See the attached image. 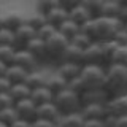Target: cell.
I'll return each mask as SVG.
<instances>
[{"instance_id":"cell-36","label":"cell","mask_w":127,"mask_h":127,"mask_svg":"<svg viewBox=\"0 0 127 127\" xmlns=\"http://www.w3.org/2000/svg\"><path fill=\"white\" fill-rule=\"evenodd\" d=\"M14 43V32L13 30H8V29H0V46H5V45H11L13 46Z\"/></svg>"},{"instance_id":"cell-16","label":"cell","mask_w":127,"mask_h":127,"mask_svg":"<svg viewBox=\"0 0 127 127\" xmlns=\"http://www.w3.org/2000/svg\"><path fill=\"white\" fill-rule=\"evenodd\" d=\"M110 94L106 92L105 89H92V91H86L84 94L81 95V102L83 105H87V103H102V105H106L110 100Z\"/></svg>"},{"instance_id":"cell-20","label":"cell","mask_w":127,"mask_h":127,"mask_svg":"<svg viewBox=\"0 0 127 127\" xmlns=\"http://www.w3.org/2000/svg\"><path fill=\"white\" fill-rule=\"evenodd\" d=\"M119 13H121V2L119 0H103V6H102V11H100L102 18L118 19Z\"/></svg>"},{"instance_id":"cell-40","label":"cell","mask_w":127,"mask_h":127,"mask_svg":"<svg viewBox=\"0 0 127 127\" xmlns=\"http://www.w3.org/2000/svg\"><path fill=\"white\" fill-rule=\"evenodd\" d=\"M113 41L116 43L118 46H127V32L124 30V27H122L121 30H118V33L114 35Z\"/></svg>"},{"instance_id":"cell-44","label":"cell","mask_w":127,"mask_h":127,"mask_svg":"<svg viewBox=\"0 0 127 127\" xmlns=\"http://www.w3.org/2000/svg\"><path fill=\"white\" fill-rule=\"evenodd\" d=\"M33 127H57V124L49 121H43V119H37V121H33Z\"/></svg>"},{"instance_id":"cell-42","label":"cell","mask_w":127,"mask_h":127,"mask_svg":"<svg viewBox=\"0 0 127 127\" xmlns=\"http://www.w3.org/2000/svg\"><path fill=\"white\" fill-rule=\"evenodd\" d=\"M83 127H105V122L100 119H84Z\"/></svg>"},{"instance_id":"cell-12","label":"cell","mask_w":127,"mask_h":127,"mask_svg":"<svg viewBox=\"0 0 127 127\" xmlns=\"http://www.w3.org/2000/svg\"><path fill=\"white\" fill-rule=\"evenodd\" d=\"M61 118H62V114H61V111L57 110V106L54 105V102L38 106L37 119H43V121L54 122V124H57V127H59V121H61Z\"/></svg>"},{"instance_id":"cell-14","label":"cell","mask_w":127,"mask_h":127,"mask_svg":"<svg viewBox=\"0 0 127 127\" xmlns=\"http://www.w3.org/2000/svg\"><path fill=\"white\" fill-rule=\"evenodd\" d=\"M81 70H83V65H78V64H71V62H62L57 65V73L65 79L67 83L76 79L79 75H81Z\"/></svg>"},{"instance_id":"cell-29","label":"cell","mask_w":127,"mask_h":127,"mask_svg":"<svg viewBox=\"0 0 127 127\" xmlns=\"http://www.w3.org/2000/svg\"><path fill=\"white\" fill-rule=\"evenodd\" d=\"M19 119L18 116V111H16L14 106H10V108H5V110H0V122L6 127H11L16 121Z\"/></svg>"},{"instance_id":"cell-28","label":"cell","mask_w":127,"mask_h":127,"mask_svg":"<svg viewBox=\"0 0 127 127\" xmlns=\"http://www.w3.org/2000/svg\"><path fill=\"white\" fill-rule=\"evenodd\" d=\"M57 32H59V33H62L65 38L71 40V38L75 37V35L78 33V32H81V27H79L76 22H73V21H71V19L68 18V19H67V21L57 29Z\"/></svg>"},{"instance_id":"cell-24","label":"cell","mask_w":127,"mask_h":127,"mask_svg":"<svg viewBox=\"0 0 127 127\" xmlns=\"http://www.w3.org/2000/svg\"><path fill=\"white\" fill-rule=\"evenodd\" d=\"M11 95V98L16 102H21V100H26V98H30V94H32V89L29 86L26 84V83H21V84H13L10 89V92H8Z\"/></svg>"},{"instance_id":"cell-18","label":"cell","mask_w":127,"mask_h":127,"mask_svg":"<svg viewBox=\"0 0 127 127\" xmlns=\"http://www.w3.org/2000/svg\"><path fill=\"white\" fill-rule=\"evenodd\" d=\"M46 87L56 95V94L62 92V91H65L67 87H68V83H67L65 79L57 73V71H54V73L48 75V78H46Z\"/></svg>"},{"instance_id":"cell-7","label":"cell","mask_w":127,"mask_h":127,"mask_svg":"<svg viewBox=\"0 0 127 127\" xmlns=\"http://www.w3.org/2000/svg\"><path fill=\"white\" fill-rule=\"evenodd\" d=\"M35 38H37V30L32 29V27L27 26V24H24V26H21L14 32L13 46L16 48V51H22V49H26V48L29 46V43L32 40H35Z\"/></svg>"},{"instance_id":"cell-27","label":"cell","mask_w":127,"mask_h":127,"mask_svg":"<svg viewBox=\"0 0 127 127\" xmlns=\"http://www.w3.org/2000/svg\"><path fill=\"white\" fill-rule=\"evenodd\" d=\"M83 126H84V118L81 113L65 114L59 121V127H83Z\"/></svg>"},{"instance_id":"cell-32","label":"cell","mask_w":127,"mask_h":127,"mask_svg":"<svg viewBox=\"0 0 127 127\" xmlns=\"http://www.w3.org/2000/svg\"><path fill=\"white\" fill-rule=\"evenodd\" d=\"M70 43H71V45H75V46H78V48H81V49H86L91 43H94V40L81 30V32H78V33L70 40Z\"/></svg>"},{"instance_id":"cell-23","label":"cell","mask_w":127,"mask_h":127,"mask_svg":"<svg viewBox=\"0 0 127 127\" xmlns=\"http://www.w3.org/2000/svg\"><path fill=\"white\" fill-rule=\"evenodd\" d=\"M118 45L110 40V41H103L102 43V51H103V64L105 67L108 65H113L114 64V57H116V53H118Z\"/></svg>"},{"instance_id":"cell-9","label":"cell","mask_w":127,"mask_h":127,"mask_svg":"<svg viewBox=\"0 0 127 127\" xmlns=\"http://www.w3.org/2000/svg\"><path fill=\"white\" fill-rule=\"evenodd\" d=\"M14 108H16V111H18L19 119H24V121H29V122L37 121L38 106L33 103V100H32V98H26V100L16 102V103H14Z\"/></svg>"},{"instance_id":"cell-45","label":"cell","mask_w":127,"mask_h":127,"mask_svg":"<svg viewBox=\"0 0 127 127\" xmlns=\"http://www.w3.org/2000/svg\"><path fill=\"white\" fill-rule=\"evenodd\" d=\"M11 127H33V122H29V121H24V119H18Z\"/></svg>"},{"instance_id":"cell-22","label":"cell","mask_w":127,"mask_h":127,"mask_svg":"<svg viewBox=\"0 0 127 127\" xmlns=\"http://www.w3.org/2000/svg\"><path fill=\"white\" fill-rule=\"evenodd\" d=\"M24 24H26V18L19 11H10L5 14V29L16 32Z\"/></svg>"},{"instance_id":"cell-25","label":"cell","mask_w":127,"mask_h":127,"mask_svg":"<svg viewBox=\"0 0 127 127\" xmlns=\"http://www.w3.org/2000/svg\"><path fill=\"white\" fill-rule=\"evenodd\" d=\"M46 78H48V75L43 73V71L38 68V70H35V71H32V73H29L26 84L29 86L32 91H35V89H38V87L46 86Z\"/></svg>"},{"instance_id":"cell-6","label":"cell","mask_w":127,"mask_h":127,"mask_svg":"<svg viewBox=\"0 0 127 127\" xmlns=\"http://www.w3.org/2000/svg\"><path fill=\"white\" fill-rule=\"evenodd\" d=\"M83 65H100V67H105V64H103L102 43L94 41L83 51Z\"/></svg>"},{"instance_id":"cell-10","label":"cell","mask_w":127,"mask_h":127,"mask_svg":"<svg viewBox=\"0 0 127 127\" xmlns=\"http://www.w3.org/2000/svg\"><path fill=\"white\" fill-rule=\"evenodd\" d=\"M14 65H18V67H21V68H24L27 73H32V71L38 70L40 64L37 62V59H35L27 49H22V51H18V53H16Z\"/></svg>"},{"instance_id":"cell-35","label":"cell","mask_w":127,"mask_h":127,"mask_svg":"<svg viewBox=\"0 0 127 127\" xmlns=\"http://www.w3.org/2000/svg\"><path fill=\"white\" fill-rule=\"evenodd\" d=\"M57 5H59V0H40V2H37V11L46 16Z\"/></svg>"},{"instance_id":"cell-8","label":"cell","mask_w":127,"mask_h":127,"mask_svg":"<svg viewBox=\"0 0 127 127\" xmlns=\"http://www.w3.org/2000/svg\"><path fill=\"white\" fill-rule=\"evenodd\" d=\"M106 113L114 118H126L127 116V92L111 97L106 103Z\"/></svg>"},{"instance_id":"cell-50","label":"cell","mask_w":127,"mask_h":127,"mask_svg":"<svg viewBox=\"0 0 127 127\" xmlns=\"http://www.w3.org/2000/svg\"><path fill=\"white\" fill-rule=\"evenodd\" d=\"M0 127H6V126H3V124H2V122H0Z\"/></svg>"},{"instance_id":"cell-11","label":"cell","mask_w":127,"mask_h":127,"mask_svg":"<svg viewBox=\"0 0 127 127\" xmlns=\"http://www.w3.org/2000/svg\"><path fill=\"white\" fill-rule=\"evenodd\" d=\"M68 18L73 22H76L79 27H83L84 24H87L89 21H92L94 16H92V13H91L84 5H83V2H78L76 5L68 11Z\"/></svg>"},{"instance_id":"cell-38","label":"cell","mask_w":127,"mask_h":127,"mask_svg":"<svg viewBox=\"0 0 127 127\" xmlns=\"http://www.w3.org/2000/svg\"><path fill=\"white\" fill-rule=\"evenodd\" d=\"M68 89H71L73 92H76L78 95H83L86 92V87L84 84H83V81H81V78H76V79H73V81H70L68 83Z\"/></svg>"},{"instance_id":"cell-19","label":"cell","mask_w":127,"mask_h":127,"mask_svg":"<svg viewBox=\"0 0 127 127\" xmlns=\"http://www.w3.org/2000/svg\"><path fill=\"white\" fill-rule=\"evenodd\" d=\"M30 98L33 100V103L37 106H41V105H46V103L54 102V94L51 92L46 86H43V87H38V89L32 91Z\"/></svg>"},{"instance_id":"cell-43","label":"cell","mask_w":127,"mask_h":127,"mask_svg":"<svg viewBox=\"0 0 127 127\" xmlns=\"http://www.w3.org/2000/svg\"><path fill=\"white\" fill-rule=\"evenodd\" d=\"M119 21L122 24L127 22V2H121V13H119Z\"/></svg>"},{"instance_id":"cell-39","label":"cell","mask_w":127,"mask_h":127,"mask_svg":"<svg viewBox=\"0 0 127 127\" xmlns=\"http://www.w3.org/2000/svg\"><path fill=\"white\" fill-rule=\"evenodd\" d=\"M10 106H14V100L11 98V95L8 94V92L0 94V110L10 108Z\"/></svg>"},{"instance_id":"cell-37","label":"cell","mask_w":127,"mask_h":127,"mask_svg":"<svg viewBox=\"0 0 127 127\" xmlns=\"http://www.w3.org/2000/svg\"><path fill=\"white\" fill-rule=\"evenodd\" d=\"M114 64L116 65H122L127 67V46H119L116 57H114Z\"/></svg>"},{"instance_id":"cell-31","label":"cell","mask_w":127,"mask_h":127,"mask_svg":"<svg viewBox=\"0 0 127 127\" xmlns=\"http://www.w3.org/2000/svg\"><path fill=\"white\" fill-rule=\"evenodd\" d=\"M26 24H27V26H30L32 29L38 30L40 27H43V26H45V24H48V22H46V16H45V14L35 11L33 14H30L29 18H26Z\"/></svg>"},{"instance_id":"cell-34","label":"cell","mask_w":127,"mask_h":127,"mask_svg":"<svg viewBox=\"0 0 127 127\" xmlns=\"http://www.w3.org/2000/svg\"><path fill=\"white\" fill-rule=\"evenodd\" d=\"M81 2H83V5L92 13L94 18H98V16H100V11H102V6H103V0H81Z\"/></svg>"},{"instance_id":"cell-30","label":"cell","mask_w":127,"mask_h":127,"mask_svg":"<svg viewBox=\"0 0 127 127\" xmlns=\"http://www.w3.org/2000/svg\"><path fill=\"white\" fill-rule=\"evenodd\" d=\"M16 48L11 45H5L0 46V62H3L5 65H13L14 64V57H16Z\"/></svg>"},{"instance_id":"cell-4","label":"cell","mask_w":127,"mask_h":127,"mask_svg":"<svg viewBox=\"0 0 127 127\" xmlns=\"http://www.w3.org/2000/svg\"><path fill=\"white\" fill-rule=\"evenodd\" d=\"M105 68L106 67L100 65H83L79 78H81L86 91L103 89V86H105Z\"/></svg>"},{"instance_id":"cell-3","label":"cell","mask_w":127,"mask_h":127,"mask_svg":"<svg viewBox=\"0 0 127 127\" xmlns=\"http://www.w3.org/2000/svg\"><path fill=\"white\" fill-rule=\"evenodd\" d=\"M54 105L57 106V110L61 111L62 116L71 114V113H79L83 108L81 95H78L76 92H73L71 89L67 87L65 91L54 95Z\"/></svg>"},{"instance_id":"cell-41","label":"cell","mask_w":127,"mask_h":127,"mask_svg":"<svg viewBox=\"0 0 127 127\" xmlns=\"http://www.w3.org/2000/svg\"><path fill=\"white\" fill-rule=\"evenodd\" d=\"M10 89H11V83L8 81L6 76H2V78H0V94L10 92Z\"/></svg>"},{"instance_id":"cell-17","label":"cell","mask_w":127,"mask_h":127,"mask_svg":"<svg viewBox=\"0 0 127 127\" xmlns=\"http://www.w3.org/2000/svg\"><path fill=\"white\" fill-rule=\"evenodd\" d=\"M67 19H68V10H65V8L61 5V0H59V5L56 8H53V10L46 14V22L51 24V26H54L56 29H59Z\"/></svg>"},{"instance_id":"cell-21","label":"cell","mask_w":127,"mask_h":127,"mask_svg":"<svg viewBox=\"0 0 127 127\" xmlns=\"http://www.w3.org/2000/svg\"><path fill=\"white\" fill-rule=\"evenodd\" d=\"M5 76L8 78V81L11 83V86H13V84H21V83H26L29 73H27L24 68H21V67H18V65H14V64H13V65L8 67Z\"/></svg>"},{"instance_id":"cell-15","label":"cell","mask_w":127,"mask_h":127,"mask_svg":"<svg viewBox=\"0 0 127 127\" xmlns=\"http://www.w3.org/2000/svg\"><path fill=\"white\" fill-rule=\"evenodd\" d=\"M29 53L37 59L38 64H43V62H49L48 61V49H46V41L40 38H35L29 43V46L26 48Z\"/></svg>"},{"instance_id":"cell-2","label":"cell","mask_w":127,"mask_h":127,"mask_svg":"<svg viewBox=\"0 0 127 127\" xmlns=\"http://www.w3.org/2000/svg\"><path fill=\"white\" fill-rule=\"evenodd\" d=\"M103 89L110 94V97L127 92V67L122 65H108L105 68V86Z\"/></svg>"},{"instance_id":"cell-1","label":"cell","mask_w":127,"mask_h":127,"mask_svg":"<svg viewBox=\"0 0 127 127\" xmlns=\"http://www.w3.org/2000/svg\"><path fill=\"white\" fill-rule=\"evenodd\" d=\"M122 29V22L119 19H111V18H94L92 21L81 27V30L86 35H89L94 41L103 43L110 41L114 38V35L118 33V30Z\"/></svg>"},{"instance_id":"cell-47","label":"cell","mask_w":127,"mask_h":127,"mask_svg":"<svg viewBox=\"0 0 127 127\" xmlns=\"http://www.w3.org/2000/svg\"><path fill=\"white\" fill-rule=\"evenodd\" d=\"M6 70H8V65H5L3 62H0V78L6 75Z\"/></svg>"},{"instance_id":"cell-5","label":"cell","mask_w":127,"mask_h":127,"mask_svg":"<svg viewBox=\"0 0 127 127\" xmlns=\"http://www.w3.org/2000/svg\"><path fill=\"white\" fill-rule=\"evenodd\" d=\"M70 45V40L65 38L62 33H56L53 38L46 41V49H48V61L54 64H62L64 62V54Z\"/></svg>"},{"instance_id":"cell-26","label":"cell","mask_w":127,"mask_h":127,"mask_svg":"<svg viewBox=\"0 0 127 127\" xmlns=\"http://www.w3.org/2000/svg\"><path fill=\"white\" fill-rule=\"evenodd\" d=\"M83 51L81 48L75 46V45H68L65 54H64V62H71V64H78V65H83Z\"/></svg>"},{"instance_id":"cell-46","label":"cell","mask_w":127,"mask_h":127,"mask_svg":"<svg viewBox=\"0 0 127 127\" xmlns=\"http://www.w3.org/2000/svg\"><path fill=\"white\" fill-rule=\"evenodd\" d=\"M114 127H127V116L126 118H119L116 121V126Z\"/></svg>"},{"instance_id":"cell-48","label":"cell","mask_w":127,"mask_h":127,"mask_svg":"<svg viewBox=\"0 0 127 127\" xmlns=\"http://www.w3.org/2000/svg\"><path fill=\"white\" fill-rule=\"evenodd\" d=\"M5 27V14H2V11H0V29H3Z\"/></svg>"},{"instance_id":"cell-33","label":"cell","mask_w":127,"mask_h":127,"mask_svg":"<svg viewBox=\"0 0 127 127\" xmlns=\"http://www.w3.org/2000/svg\"><path fill=\"white\" fill-rule=\"evenodd\" d=\"M56 33H57V29H56L54 26H51V24H45L43 27H40V29L37 30V38L43 40V41H48V40L53 38Z\"/></svg>"},{"instance_id":"cell-49","label":"cell","mask_w":127,"mask_h":127,"mask_svg":"<svg viewBox=\"0 0 127 127\" xmlns=\"http://www.w3.org/2000/svg\"><path fill=\"white\" fill-rule=\"evenodd\" d=\"M122 27H124V30L127 32V22H124V24H122Z\"/></svg>"},{"instance_id":"cell-13","label":"cell","mask_w":127,"mask_h":127,"mask_svg":"<svg viewBox=\"0 0 127 127\" xmlns=\"http://www.w3.org/2000/svg\"><path fill=\"white\" fill-rule=\"evenodd\" d=\"M79 113L83 114L84 119H103L106 118V105H102V103H87V105H83V108Z\"/></svg>"}]
</instances>
